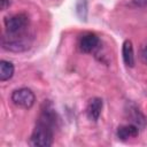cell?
Masks as SVG:
<instances>
[{"instance_id": "obj_5", "label": "cell", "mask_w": 147, "mask_h": 147, "mask_svg": "<svg viewBox=\"0 0 147 147\" xmlns=\"http://www.w3.org/2000/svg\"><path fill=\"white\" fill-rule=\"evenodd\" d=\"M125 114L126 117L130 119V122L134 125H137L139 129H142L146 124V118L144 114L140 111V109L133 103V102H127L125 107Z\"/></svg>"}, {"instance_id": "obj_8", "label": "cell", "mask_w": 147, "mask_h": 147, "mask_svg": "<svg viewBox=\"0 0 147 147\" xmlns=\"http://www.w3.org/2000/svg\"><path fill=\"white\" fill-rule=\"evenodd\" d=\"M102 99L100 98H93L88 101L87 107H86V115L88 117V119L91 121H98L100 115H101V110H102Z\"/></svg>"}, {"instance_id": "obj_7", "label": "cell", "mask_w": 147, "mask_h": 147, "mask_svg": "<svg viewBox=\"0 0 147 147\" xmlns=\"http://www.w3.org/2000/svg\"><path fill=\"white\" fill-rule=\"evenodd\" d=\"M57 116H56V113L54 110V108L52 107L51 103H47L45 105V108L42 109L41 114H40V117L38 119V123L40 124H44V125H47L49 126L51 129L54 130V127H56L57 125Z\"/></svg>"}, {"instance_id": "obj_10", "label": "cell", "mask_w": 147, "mask_h": 147, "mask_svg": "<svg viewBox=\"0 0 147 147\" xmlns=\"http://www.w3.org/2000/svg\"><path fill=\"white\" fill-rule=\"evenodd\" d=\"M122 54H123V61L124 63L132 68L134 65V52H133V46L131 40H125L123 42L122 47Z\"/></svg>"}, {"instance_id": "obj_14", "label": "cell", "mask_w": 147, "mask_h": 147, "mask_svg": "<svg viewBox=\"0 0 147 147\" xmlns=\"http://www.w3.org/2000/svg\"><path fill=\"white\" fill-rule=\"evenodd\" d=\"M132 1L138 7H147V0H132Z\"/></svg>"}, {"instance_id": "obj_1", "label": "cell", "mask_w": 147, "mask_h": 147, "mask_svg": "<svg viewBox=\"0 0 147 147\" xmlns=\"http://www.w3.org/2000/svg\"><path fill=\"white\" fill-rule=\"evenodd\" d=\"M1 44L3 49L20 53L25 52L31 47L32 38L29 34H26L25 31L18 33H7V36L2 37Z\"/></svg>"}, {"instance_id": "obj_4", "label": "cell", "mask_w": 147, "mask_h": 147, "mask_svg": "<svg viewBox=\"0 0 147 147\" xmlns=\"http://www.w3.org/2000/svg\"><path fill=\"white\" fill-rule=\"evenodd\" d=\"M29 25V17L26 14L20 13L5 18V28L7 33H18L25 31Z\"/></svg>"}, {"instance_id": "obj_11", "label": "cell", "mask_w": 147, "mask_h": 147, "mask_svg": "<svg viewBox=\"0 0 147 147\" xmlns=\"http://www.w3.org/2000/svg\"><path fill=\"white\" fill-rule=\"evenodd\" d=\"M14 64L9 61L6 60H1L0 61V80L1 82H6L8 79H10L14 75Z\"/></svg>"}, {"instance_id": "obj_12", "label": "cell", "mask_w": 147, "mask_h": 147, "mask_svg": "<svg viewBox=\"0 0 147 147\" xmlns=\"http://www.w3.org/2000/svg\"><path fill=\"white\" fill-rule=\"evenodd\" d=\"M76 11L77 15L80 17V20H86L87 16V1L86 0H78L76 5Z\"/></svg>"}, {"instance_id": "obj_13", "label": "cell", "mask_w": 147, "mask_h": 147, "mask_svg": "<svg viewBox=\"0 0 147 147\" xmlns=\"http://www.w3.org/2000/svg\"><path fill=\"white\" fill-rule=\"evenodd\" d=\"M10 5V0H0V8L1 10H6Z\"/></svg>"}, {"instance_id": "obj_6", "label": "cell", "mask_w": 147, "mask_h": 147, "mask_svg": "<svg viewBox=\"0 0 147 147\" xmlns=\"http://www.w3.org/2000/svg\"><path fill=\"white\" fill-rule=\"evenodd\" d=\"M99 44H100L99 37L95 33H92V32H87V33L83 34L79 39V48L84 53L94 52L98 48Z\"/></svg>"}, {"instance_id": "obj_2", "label": "cell", "mask_w": 147, "mask_h": 147, "mask_svg": "<svg viewBox=\"0 0 147 147\" xmlns=\"http://www.w3.org/2000/svg\"><path fill=\"white\" fill-rule=\"evenodd\" d=\"M53 144V129L37 123L31 137L30 145L33 147H49Z\"/></svg>"}, {"instance_id": "obj_15", "label": "cell", "mask_w": 147, "mask_h": 147, "mask_svg": "<svg viewBox=\"0 0 147 147\" xmlns=\"http://www.w3.org/2000/svg\"><path fill=\"white\" fill-rule=\"evenodd\" d=\"M141 55H142V59H144V61L147 63V45L142 47V51H141Z\"/></svg>"}, {"instance_id": "obj_3", "label": "cell", "mask_w": 147, "mask_h": 147, "mask_svg": "<svg viewBox=\"0 0 147 147\" xmlns=\"http://www.w3.org/2000/svg\"><path fill=\"white\" fill-rule=\"evenodd\" d=\"M11 101L15 106L24 109H30L36 101L33 92L28 87H21L11 93Z\"/></svg>"}, {"instance_id": "obj_9", "label": "cell", "mask_w": 147, "mask_h": 147, "mask_svg": "<svg viewBox=\"0 0 147 147\" xmlns=\"http://www.w3.org/2000/svg\"><path fill=\"white\" fill-rule=\"evenodd\" d=\"M139 127L132 123L126 124V125H122L117 129V137L121 140H127L130 138H136L139 134Z\"/></svg>"}]
</instances>
